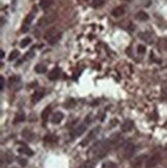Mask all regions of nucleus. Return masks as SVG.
Wrapping results in <instances>:
<instances>
[{"label": "nucleus", "mask_w": 167, "mask_h": 168, "mask_svg": "<svg viewBox=\"0 0 167 168\" xmlns=\"http://www.w3.org/2000/svg\"><path fill=\"white\" fill-rule=\"evenodd\" d=\"M33 18H34V13H30V15H28L26 18H25L24 23H25V24H30L32 21H33Z\"/></svg>", "instance_id": "24"}, {"label": "nucleus", "mask_w": 167, "mask_h": 168, "mask_svg": "<svg viewBox=\"0 0 167 168\" xmlns=\"http://www.w3.org/2000/svg\"><path fill=\"white\" fill-rule=\"evenodd\" d=\"M58 33H59V31H58V29H57L56 27L50 28V29L47 30V32H45V34H44V39H45V40L50 41V40H51V39L54 38Z\"/></svg>", "instance_id": "6"}, {"label": "nucleus", "mask_w": 167, "mask_h": 168, "mask_svg": "<svg viewBox=\"0 0 167 168\" xmlns=\"http://www.w3.org/2000/svg\"><path fill=\"white\" fill-rule=\"evenodd\" d=\"M135 150H136L135 145L132 142H127L123 148V158L126 160L130 159L135 154Z\"/></svg>", "instance_id": "2"}, {"label": "nucleus", "mask_w": 167, "mask_h": 168, "mask_svg": "<svg viewBox=\"0 0 167 168\" xmlns=\"http://www.w3.org/2000/svg\"><path fill=\"white\" fill-rule=\"evenodd\" d=\"M63 118H64V115L61 112H56L54 115H53V118L51 121L53 124H59V123H61Z\"/></svg>", "instance_id": "13"}, {"label": "nucleus", "mask_w": 167, "mask_h": 168, "mask_svg": "<svg viewBox=\"0 0 167 168\" xmlns=\"http://www.w3.org/2000/svg\"><path fill=\"white\" fill-rule=\"evenodd\" d=\"M144 158H147V156H145V155H140V156H138L137 158L134 159L132 161V163H131V166H132V168H139L141 166V164L144 163Z\"/></svg>", "instance_id": "10"}, {"label": "nucleus", "mask_w": 167, "mask_h": 168, "mask_svg": "<svg viewBox=\"0 0 167 168\" xmlns=\"http://www.w3.org/2000/svg\"><path fill=\"white\" fill-rule=\"evenodd\" d=\"M51 112H52V107L51 106L45 107V108L44 109V112L41 113V119L44 121L47 120L49 118V116H50V113H51Z\"/></svg>", "instance_id": "16"}, {"label": "nucleus", "mask_w": 167, "mask_h": 168, "mask_svg": "<svg viewBox=\"0 0 167 168\" xmlns=\"http://www.w3.org/2000/svg\"><path fill=\"white\" fill-rule=\"evenodd\" d=\"M18 162H19L21 165H23V166H26L27 165V161L23 159V158H18Z\"/></svg>", "instance_id": "30"}, {"label": "nucleus", "mask_w": 167, "mask_h": 168, "mask_svg": "<svg viewBox=\"0 0 167 168\" xmlns=\"http://www.w3.org/2000/svg\"><path fill=\"white\" fill-rule=\"evenodd\" d=\"M19 56H20V52L18 51V50H13V51L9 54V56H8V61H13V60H16Z\"/></svg>", "instance_id": "18"}, {"label": "nucleus", "mask_w": 167, "mask_h": 168, "mask_svg": "<svg viewBox=\"0 0 167 168\" xmlns=\"http://www.w3.org/2000/svg\"><path fill=\"white\" fill-rule=\"evenodd\" d=\"M44 96V90H37V91H35L33 94H32L31 100H32V102H33V103H36L38 101H40Z\"/></svg>", "instance_id": "9"}, {"label": "nucleus", "mask_w": 167, "mask_h": 168, "mask_svg": "<svg viewBox=\"0 0 167 168\" xmlns=\"http://www.w3.org/2000/svg\"><path fill=\"white\" fill-rule=\"evenodd\" d=\"M149 15L145 12H143V10H140V12H138L136 15H135V19L140 21V22H144V21H148L149 20Z\"/></svg>", "instance_id": "14"}, {"label": "nucleus", "mask_w": 167, "mask_h": 168, "mask_svg": "<svg viewBox=\"0 0 167 168\" xmlns=\"http://www.w3.org/2000/svg\"><path fill=\"white\" fill-rule=\"evenodd\" d=\"M17 83H20V77L19 76H12L9 77V85H16Z\"/></svg>", "instance_id": "23"}, {"label": "nucleus", "mask_w": 167, "mask_h": 168, "mask_svg": "<svg viewBox=\"0 0 167 168\" xmlns=\"http://www.w3.org/2000/svg\"><path fill=\"white\" fill-rule=\"evenodd\" d=\"M120 138H121L120 133H115L109 138L106 139V140H104L103 142L99 144L95 150V156L97 157L98 159H101V158H103V157H105L106 154L109 152V150L120 140Z\"/></svg>", "instance_id": "1"}, {"label": "nucleus", "mask_w": 167, "mask_h": 168, "mask_svg": "<svg viewBox=\"0 0 167 168\" xmlns=\"http://www.w3.org/2000/svg\"><path fill=\"white\" fill-rule=\"evenodd\" d=\"M35 71L39 74L44 73L45 71H47V66L44 65V64H37V65L35 66Z\"/></svg>", "instance_id": "17"}, {"label": "nucleus", "mask_w": 167, "mask_h": 168, "mask_svg": "<svg viewBox=\"0 0 167 168\" xmlns=\"http://www.w3.org/2000/svg\"><path fill=\"white\" fill-rule=\"evenodd\" d=\"M19 152L20 153H25V154H27V155H33V153L31 152V150H29L28 148H26V146H25V148H22V149H20L19 150Z\"/></svg>", "instance_id": "26"}, {"label": "nucleus", "mask_w": 167, "mask_h": 168, "mask_svg": "<svg viewBox=\"0 0 167 168\" xmlns=\"http://www.w3.org/2000/svg\"><path fill=\"white\" fill-rule=\"evenodd\" d=\"M145 51H147V48H145V45H137V52L139 53V54H144Z\"/></svg>", "instance_id": "27"}, {"label": "nucleus", "mask_w": 167, "mask_h": 168, "mask_svg": "<svg viewBox=\"0 0 167 168\" xmlns=\"http://www.w3.org/2000/svg\"><path fill=\"white\" fill-rule=\"evenodd\" d=\"M124 13H125V8H124L123 6H118V8H116L115 9H112V16L115 18H121L122 16H124Z\"/></svg>", "instance_id": "11"}, {"label": "nucleus", "mask_w": 167, "mask_h": 168, "mask_svg": "<svg viewBox=\"0 0 167 168\" xmlns=\"http://www.w3.org/2000/svg\"><path fill=\"white\" fill-rule=\"evenodd\" d=\"M57 140H58V137L55 136V135H53V134H49V135H47V136L44 137V141L50 142V144L56 142Z\"/></svg>", "instance_id": "19"}, {"label": "nucleus", "mask_w": 167, "mask_h": 168, "mask_svg": "<svg viewBox=\"0 0 167 168\" xmlns=\"http://www.w3.org/2000/svg\"><path fill=\"white\" fill-rule=\"evenodd\" d=\"M30 44H31V38L30 37H25V38L22 39V40H21L20 46H21V48H26V46L28 45H30Z\"/></svg>", "instance_id": "20"}, {"label": "nucleus", "mask_w": 167, "mask_h": 168, "mask_svg": "<svg viewBox=\"0 0 167 168\" xmlns=\"http://www.w3.org/2000/svg\"><path fill=\"white\" fill-rule=\"evenodd\" d=\"M53 3H54V0H40L39 2V6L41 9H48L49 8H51L53 5Z\"/></svg>", "instance_id": "15"}, {"label": "nucleus", "mask_w": 167, "mask_h": 168, "mask_svg": "<svg viewBox=\"0 0 167 168\" xmlns=\"http://www.w3.org/2000/svg\"><path fill=\"white\" fill-rule=\"evenodd\" d=\"M133 126L134 124L132 121L130 120H126L125 122H124L122 125H121V131L124 132V133H126V132H129L133 129Z\"/></svg>", "instance_id": "7"}, {"label": "nucleus", "mask_w": 167, "mask_h": 168, "mask_svg": "<svg viewBox=\"0 0 167 168\" xmlns=\"http://www.w3.org/2000/svg\"><path fill=\"white\" fill-rule=\"evenodd\" d=\"M24 120H25V115H24V113H18L16 119H15V123L23 122Z\"/></svg>", "instance_id": "25"}, {"label": "nucleus", "mask_w": 167, "mask_h": 168, "mask_svg": "<svg viewBox=\"0 0 167 168\" xmlns=\"http://www.w3.org/2000/svg\"><path fill=\"white\" fill-rule=\"evenodd\" d=\"M61 35H62V33H61V32H59V33L57 34L54 38L51 39V40L49 41V44H50V45H55V44H57V42L59 41V39L61 38Z\"/></svg>", "instance_id": "21"}, {"label": "nucleus", "mask_w": 167, "mask_h": 168, "mask_svg": "<svg viewBox=\"0 0 167 168\" xmlns=\"http://www.w3.org/2000/svg\"><path fill=\"white\" fill-rule=\"evenodd\" d=\"M99 130H100V127H97V128H94V129H92L90 132H89V134L87 135V137L85 138L83 141H81V146H85V145H87L91 140H93V139L96 137V135L98 134Z\"/></svg>", "instance_id": "4"}, {"label": "nucleus", "mask_w": 167, "mask_h": 168, "mask_svg": "<svg viewBox=\"0 0 167 168\" xmlns=\"http://www.w3.org/2000/svg\"><path fill=\"white\" fill-rule=\"evenodd\" d=\"M86 129H87V126L85 124H81V125H79L76 129H74L72 132H71V134H70V136H71V138H76V137H79V136H81V134L84 133L85 131H86Z\"/></svg>", "instance_id": "5"}, {"label": "nucleus", "mask_w": 167, "mask_h": 168, "mask_svg": "<svg viewBox=\"0 0 167 168\" xmlns=\"http://www.w3.org/2000/svg\"><path fill=\"white\" fill-rule=\"evenodd\" d=\"M32 57H34V52L33 51L28 52L24 57V61H25V60H27V59H29V58H32Z\"/></svg>", "instance_id": "29"}, {"label": "nucleus", "mask_w": 167, "mask_h": 168, "mask_svg": "<svg viewBox=\"0 0 167 168\" xmlns=\"http://www.w3.org/2000/svg\"><path fill=\"white\" fill-rule=\"evenodd\" d=\"M4 57V53H3V51H1V58H3Z\"/></svg>", "instance_id": "33"}, {"label": "nucleus", "mask_w": 167, "mask_h": 168, "mask_svg": "<svg viewBox=\"0 0 167 168\" xmlns=\"http://www.w3.org/2000/svg\"><path fill=\"white\" fill-rule=\"evenodd\" d=\"M55 19L54 18H52V17H41L39 20H38V22H37V26H39V27H45L47 25H49L50 23H52L53 21H54Z\"/></svg>", "instance_id": "8"}, {"label": "nucleus", "mask_w": 167, "mask_h": 168, "mask_svg": "<svg viewBox=\"0 0 167 168\" xmlns=\"http://www.w3.org/2000/svg\"><path fill=\"white\" fill-rule=\"evenodd\" d=\"M102 168H118V166H117L116 163L108 161V162H105L103 165H102Z\"/></svg>", "instance_id": "22"}, {"label": "nucleus", "mask_w": 167, "mask_h": 168, "mask_svg": "<svg viewBox=\"0 0 167 168\" xmlns=\"http://www.w3.org/2000/svg\"><path fill=\"white\" fill-rule=\"evenodd\" d=\"M161 156L159 154H156V155H153L152 157H150L147 162H145V168H154L158 165V164L161 162Z\"/></svg>", "instance_id": "3"}, {"label": "nucleus", "mask_w": 167, "mask_h": 168, "mask_svg": "<svg viewBox=\"0 0 167 168\" xmlns=\"http://www.w3.org/2000/svg\"><path fill=\"white\" fill-rule=\"evenodd\" d=\"M60 73H61V69H60L59 67H55V68L49 73V78L51 81L57 80V78L60 76Z\"/></svg>", "instance_id": "12"}, {"label": "nucleus", "mask_w": 167, "mask_h": 168, "mask_svg": "<svg viewBox=\"0 0 167 168\" xmlns=\"http://www.w3.org/2000/svg\"><path fill=\"white\" fill-rule=\"evenodd\" d=\"M0 81H1V91H2L3 88H4V77L3 76L0 77Z\"/></svg>", "instance_id": "31"}, {"label": "nucleus", "mask_w": 167, "mask_h": 168, "mask_svg": "<svg viewBox=\"0 0 167 168\" xmlns=\"http://www.w3.org/2000/svg\"><path fill=\"white\" fill-rule=\"evenodd\" d=\"M21 30H22V32H27L28 31V27L27 26H23Z\"/></svg>", "instance_id": "32"}, {"label": "nucleus", "mask_w": 167, "mask_h": 168, "mask_svg": "<svg viewBox=\"0 0 167 168\" xmlns=\"http://www.w3.org/2000/svg\"><path fill=\"white\" fill-rule=\"evenodd\" d=\"M80 168H91L90 166H81V167H80Z\"/></svg>", "instance_id": "34"}, {"label": "nucleus", "mask_w": 167, "mask_h": 168, "mask_svg": "<svg viewBox=\"0 0 167 168\" xmlns=\"http://www.w3.org/2000/svg\"><path fill=\"white\" fill-rule=\"evenodd\" d=\"M103 2H104V0H95L94 3H93V6L94 8H98V6L103 4Z\"/></svg>", "instance_id": "28"}, {"label": "nucleus", "mask_w": 167, "mask_h": 168, "mask_svg": "<svg viewBox=\"0 0 167 168\" xmlns=\"http://www.w3.org/2000/svg\"><path fill=\"white\" fill-rule=\"evenodd\" d=\"M125 1H129V0H125Z\"/></svg>", "instance_id": "35"}]
</instances>
